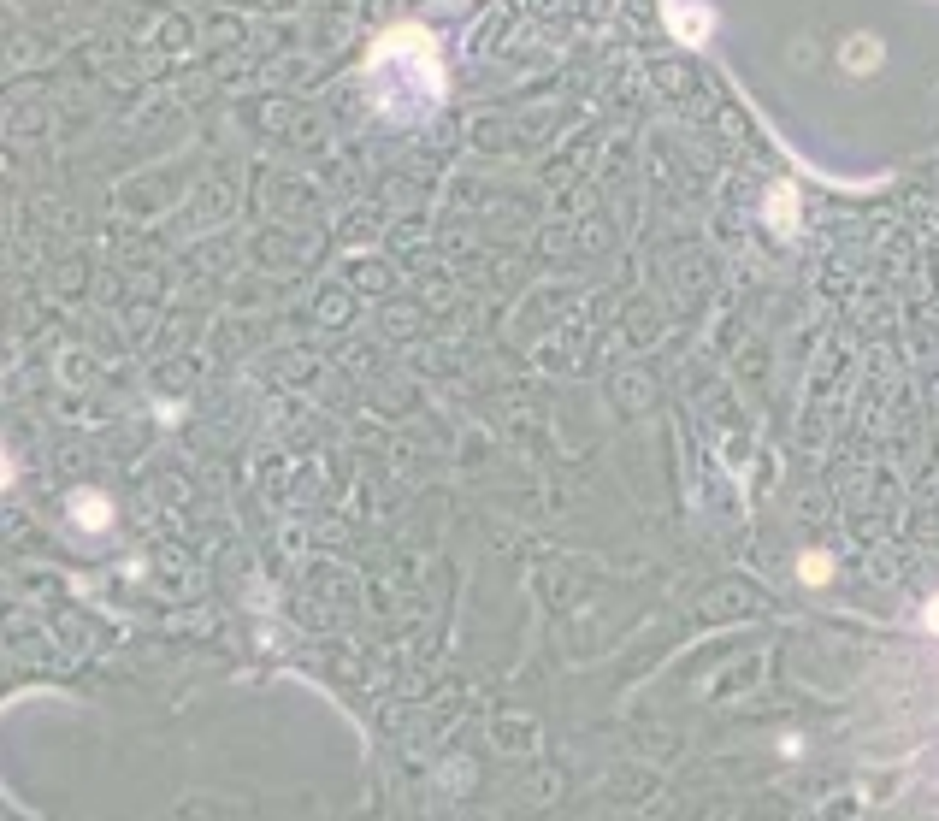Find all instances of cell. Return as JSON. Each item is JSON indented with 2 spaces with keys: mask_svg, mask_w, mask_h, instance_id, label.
Returning a JSON list of instances; mask_svg holds the SVG:
<instances>
[{
  "mask_svg": "<svg viewBox=\"0 0 939 821\" xmlns=\"http://www.w3.org/2000/svg\"><path fill=\"white\" fill-rule=\"evenodd\" d=\"M367 77H373V101H378L384 119H426L443 101L438 48H432V36L414 30V24H402V30H390V36L378 42L373 60H367Z\"/></svg>",
  "mask_w": 939,
  "mask_h": 821,
  "instance_id": "6da1fadb",
  "label": "cell"
},
{
  "mask_svg": "<svg viewBox=\"0 0 939 821\" xmlns=\"http://www.w3.org/2000/svg\"><path fill=\"white\" fill-rule=\"evenodd\" d=\"M71 514H77V526H83V532H107V526H113L107 497H83V491H77V497H71Z\"/></svg>",
  "mask_w": 939,
  "mask_h": 821,
  "instance_id": "7a4b0ae2",
  "label": "cell"
},
{
  "mask_svg": "<svg viewBox=\"0 0 939 821\" xmlns=\"http://www.w3.org/2000/svg\"><path fill=\"white\" fill-rule=\"evenodd\" d=\"M845 60H851V71H875V65H880V48H875V36H857Z\"/></svg>",
  "mask_w": 939,
  "mask_h": 821,
  "instance_id": "3957f363",
  "label": "cell"
},
{
  "mask_svg": "<svg viewBox=\"0 0 939 821\" xmlns=\"http://www.w3.org/2000/svg\"><path fill=\"white\" fill-rule=\"evenodd\" d=\"M798 573H804V585H827V579H833V562H827L821 550H810V556L798 562Z\"/></svg>",
  "mask_w": 939,
  "mask_h": 821,
  "instance_id": "277c9868",
  "label": "cell"
}]
</instances>
